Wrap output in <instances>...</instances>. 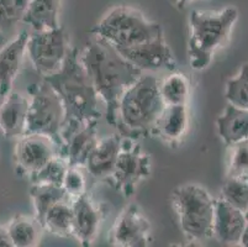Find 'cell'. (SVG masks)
Returning a JSON list of instances; mask_svg holds the SVG:
<instances>
[{"mask_svg": "<svg viewBox=\"0 0 248 247\" xmlns=\"http://www.w3.org/2000/svg\"><path fill=\"white\" fill-rule=\"evenodd\" d=\"M79 61L105 105L107 122L116 128L120 98L142 76V71L125 60L107 41L95 36L79 51Z\"/></svg>", "mask_w": 248, "mask_h": 247, "instance_id": "cell-1", "label": "cell"}, {"mask_svg": "<svg viewBox=\"0 0 248 247\" xmlns=\"http://www.w3.org/2000/svg\"><path fill=\"white\" fill-rule=\"evenodd\" d=\"M60 97L64 108L62 129L78 128L101 117L99 95L79 61V49L69 47L62 67L42 77Z\"/></svg>", "mask_w": 248, "mask_h": 247, "instance_id": "cell-2", "label": "cell"}, {"mask_svg": "<svg viewBox=\"0 0 248 247\" xmlns=\"http://www.w3.org/2000/svg\"><path fill=\"white\" fill-rule=\"evenodd\" d=\"M164 106L158 79L141 76L126 89L119 101L116 125L119 133L132 139L152 136Z\"/></svg>", "mask_w": 248, "mask_h": 247, "instance_id": "cell-3", "label": "cell"}, {"mask_svg": "<svg viewBox=\"0 0 248 247\" xmlns=\"http://www.w3.org/2000/svg\"><path fill=\"white\" fill-rule=\"evenodd\" d=\"M237 19V9L232 6L221 11H191L188 57L194 71L205 69L213 61L215 52L226 46Z\"/></svg>", "mask_w": 248, "mask_h": 247, "instance_id": "cell-4", "label": "cell"}, {"mask_svg": "<svg viewBox=\"0 0 248 247\" xmlns=\"http://www.w3.org/2000/svg\"><path fill=\"white\" fill-rule=\"evenodd\" d=\"M162 33L163 29L158 22L150 21L141 11L128 5L110 9L90 30L92 35L116 49L142 44Z\"/></svg>", "mask_w": 248, "mask_h": 247, "instance_id": "cell-5", "label": "cell"}, {"mask_svg": "<svg viewBox=\"0 0 248 247\" xmlns=\"http://www.w3.org/2000/svg\"><path fill=\"white\" fill-rule=\"evenodd\" d=\"M173 209L178 216L180 230L193 241H205L214 237L215 199L205 188L184 184L170 194Z\"/></svg>", "mask_w": 248, "mask_h": 247, "instance_id": "cell-6", "label": "cell"}, {"mask_svg": "<svg viewBox=\"0 0 248 247\" xmlns=\"http://www.w3.org/2000/svg\"><path fill=\"white\" fill-rule=\"evenodd\" d=\"M29 110L24 135L42 133L51 137L62 152L63 141L61 137L64 108L57 93L49 84L42 81L41 84H33L29 88Z\"/></svg>", "mask_w": 248, "mask_h": 247, "instance_id": "cell-7", "label": "cell"}, {"mask_svg": "<svg viewBox=\"0 0 248 247\" xmlns=\"http://www.w3.org/2000/svg\"><path fill=\"white\" fill-rule=\"evenodd\" d=\"M152 172V158L132 137H124L117 156L114 172L108 178L112 188L126 198L136 193L142 181L147 180Z\"/></svg>", "mask_w": 248, "mask_h": 247, "instance_id": "cell-8", "label": "cell"}, {"mask_svg": "<svg viewBox=\"0 0 248 247\" xmlns=\"http://www.w3.org/2000/svg\"><path fill=\"white\" fill-rule=\"evenodd\" d=\"M68 49V38L62 26L52 30L33 31L26 45L29 57L41 77L57 72L66 60Z\"/></svg>", "mask_w": 248, "mask_h": 247, "instance_id": "cell-9", "label": "cell"}, {"mask_svg": "<svg viewBox=\"0 0 248 247\" xmlns=\"http://www.w3.org/2000/svg\"><path fill=\"white\" fill-rule=\"evenodd\" d=\"M117 52L142 72L178 71L177 61L164 38V33L142 44L126 49H119Z\"/></svg>", "mask_w": 248, "mask_h": 247, "instance_id": "cell-10", "label": "cell"}, {"mask_svg": "<svg viewBox=\"0 0 248 247\" xmlns=\"http://www.w3.org/2000/svg\"><path fill=\"white\" fill-rule=\"evenodd\" d=\"M152 228L141 208L130 204L117 216L110 241L114 246L146 247L151 242Z\"/></svg>", "mask_w": 248, "mask_h": 247, "instance_id": "cell-11", "label": "cell"}, {"mask_svg": "<svg viewBox=\"0 0 248 247\" xmlns=\"http://www.w3.org/2000/svg\"><path fill=\"white\" fill-rule=\"evenodd\" d=\"M55 156H60V151L51 137L42 133L22 135L15 147L17 174L30 177Z\"/></svg>", "mask_w": 248, "mask_h": 247, "instance_id": "cell-12", "label": "cell"}, {"mask_svg": "<svg viewBox=\"0 0 248 247\" xmlns=\"http://www.w3.org/2000/svg\"><path fill=\"white\" fill-rule=\"evenodd\" d=\"M98 121L93 120L78 128L62 129L63 147L61 156L66 158L69 167L85 168L88 157L98 144Z\"/></svg>", "mask_w": 248, "mask_h": 247, "instance_id": "cell-13", "label": "cell"}, {"mask_svg": "<svg viewBox=\"0 0 248 247\" xmlns=\"http://www.w3.org/2000/svg\"><path fill=\"white\" fill-rule=\"evenodd\" d=\"M73 210V237L84 247L93 245L101 224L100 208L85 192L72 200Z\"/></svg>", "mask_w": 248, "mask_h": 247, "instance_id": "cell-14", "label": "cell"}, {"mask_svg": "<svg viewBox=\"0 0 248 247\" xmlns=\"http://www.w3.org/2000/svg\"><path fill=\"white\" fill-rule=\"evenodd\" d=\"M29 36L28 30H22L0 49V97L3 98L13 89L26 52Z\"/></svg>", "mask_w": 248, "mask_h": 247, "instance_id": "cell-15", "label": "cell"}, {"mask_svg": "<svg viewBox=\"0 0 248 247\" xmlns=\"http://www.w3.org/2000/svg\"><path fill=\"white\" fill-rule=\"evenodd\" d=\"M246 225L245 213L232 207L222 198L215 199L214 236L218 241L227 245L238 244Z\"/></svg>", "mask_w": 248, "mask_h": 247, "instance_id": "cell-16", "label": "cell"}, {"mask_svg": "<svg viewBox=\"0 0 248 247\" xmlns=\"http://www.w3.org/2000/svg\"><path fill=\"white\" fill-rule=\"evenodd\" d=\"M29 98L11 90L0 105V131L6 139H19L25 133Z\"/></svg>", "mask_w": 248, "mask_h": 247, "instance_id": "cell-17", "label": "cell"}, {"mask_svg": "<svg viewBox=\"0 0 248 247\" xmlns=\"http://www.w3.org/2000/svg\"><path fill=\"white\" fill-rule=\"evenodd\" d=\"M189 128L188 105H166L155 122L153 135L169 146H178Z\"/></svg>", "mask_w": 248, "mask_h": 247, "instance_id": "cell-18", "label": "cell"}, {"mask_svg": "<svg viewBox=\"0 0 248 247\" xmlns=\"http://www.w3.org/2000/svg\"><path fill=\"white\" fill-rule=\"evenodd\" d=\"M123 136L120 133L99 140L88 157L85 168L96 180H108L112 174L120 152Z\"/></svg>", "mask_w": 248, "mask_h": 247, "instance_id": "cell-19", "label": "cell"}, {"mask_svg": "<svg viewBox=\"0 0 248 247\" xmlns=\"http://www.w3.org/2000/svg\"><path fill=\"white\" fill-rule=\"evenodd\" d=\"M62 0H30L25 9L21 22L33 31L52 30L60 27Z\"/></svg>", "mask_w": 248, "mask_h": 247, "instance_id": "cell-20", "label": "cell"}, {"mask_svg": "<svg viewBox=\"0 0 248 247\" xmlns=\"http://www.w3.org/2000/svg\"><path fill=\"white\" fill-rule=\"evenodd\" d=\"M217 132L227 147L248 140V109L229 104L216 120Z\"/></svg>", "mask_w": 248, "mask_h": 247, "instance_id": "cell-21", "label": "cell"}, {"mask_svg": "<svg viewBox=\"0 0 248 247\" xmlns=\"http://www.w3.org/2000/svg\"><path fill=\"white\" fill-rule=\"evenodd\" d=\"M8 232L13 246L33 247L41 241L44 228L36 217L16 215L8 224Z\"/></svg>", "mask_w": 248, "mask_h": 247, "instance_id": "cell-22", "label": "cell"}, {"mask_svg": "<svg viewBox=\"0 0 248 247\" xmlns=\"http://www.w3.org/2000/svg\"><path fill=\"white\" fill-rule=\"evenodd\" d=\"M30 196L35 207V217L41 224L42 228L45 216L49 208L60 201L72 200L64 188L53 184H31Z\"/></svg>", "mask_w": 248, "mask_h": 247, "instance_id": "cell-23", "label": "cell"}, {"mask_svg": "<svg viewBox=\"0 0 248 247\" xmlns=\"http://www.w3.org/2000/svg\"><path fill=\"white\" fill-rule=\"evenodd\" d=\"M44 230L58 237L73 236V210L72 200L56 203L46 213L44 220Z\"/></svg>", "mask_w": 248, "mask_h": 247, "instance_id": "cell-24", "label": "cell"}, {"mask_svg": "<svg viewBox=\"0 0 248 247\" xmlns=\"http://www.w3.org/2000/svg\"><path fill=\"white\" fill-rule=\"evenodd\" d=\"M159 92L166 105H188L190 98V81L182 72H170L159 82Z\"/></svg>", "mask_w": 248, "mask_h": 247, "instance_id": "cell-25", "label": "cell"}, {"mask_svg": "<svg viewBox=\"0 0 248 247\" xmlns=\"http://www.w3.org/2000/svg\"><path fill=\"white\" fill-rule=\"evenodd\" d=\"M69 165L62 156H55L29 177L31 184H53L62 187Z\"/></svg>", "mask_w": 248, "mask_h": 247, "instance_id": "cell-26", "label": "cell"}, {"mask_svg": "<svg viewBox=\"0 0 248 247\" xmlns=\"http://www.w3.org/2000/svg\"><path fill=\"white\" fill-rule=\"evenodd\" d=\"M225 98L232 105L248 109V63H243L240 73L227 81Z\"/></svg>", "mask_w": 248, "mask_h": 247, "instance_id": "cell-27", "label": "cell"}, {"mask_svg": "<svg viewBox=\"0 0 248 247\" xmlns=\"http://www.w3.org/2000/svg\"><path fill=\"white\" fill-rule=\"evenodd\" d=\"M221 198L245 213L248 208V182L245 178L227 177L221 188Z\"/></svg>", "mask_w": 248, "mask_h": 247, "instance_id": "cell-28", "label": "cell"}, {"mask_svg": "<svg viewBox=\"0 0 248 247\" xmlns=\"http://www.w3.org/2000/svg\"><path fill=\"white\" fill-rule=\"evenodd\" d=\"M30 0H0V33H10L19 22Z\"/></svg>", "mask_w": 248, "mask_h": 247, "instance_id": "cell-29", "label": "cell"}, {"mask_svg": "<svg viewBox=\"0 0 248 247\" xmlns=\"http://www.w3.org/2000/svg\"><path fill=\"white\" fill-rule=\"evenodd\" d=\"M230 158L227 177L246 178L248 176V140L229 146Z\"/></svg>", "mask_w": 248, "mask_h": 247, "instance_id": "cell-30", "label": "cell"}, {"mask_svg": "<svg viewBox=\"0 0 248 247\" xmlns=\"http://www.w3.org/2000/svg\"><path fill=\"white\" fill-rule=\"evenodd\" d=\"M62 187L66 189L72 200L85 193V178L82 172H80V168L68 167L64 180H63Z\"/></svg>", "mask_w": 248, "mask_h": 247, "instance_id": "cell-31", "label": "cell"}, {"mask_svg": "<svg viewBox=\"0 0 248 247\" xmlns=\"http://www.w3.org/2000/svg\"><path fill=\"white\" fill-rule=\"evenodd\" d=\"M0 247H13L10 236H9L8 228L0 225Z\"/></svg>", "mask_w": 248, "mask_h": 247, "instance_id": "cell-32", "label": "cell"}, {"mask_svg": "<svg viewBox=\"0 0 248 247\" xmlns=\"http://www.w3.org/2000/svg\"><path fill=\"white\" fill-rule=\"evenodd\" d=\"M238 244H240L241 246L248 247V223H247V225H246L245 230H243L242 236H241L240 242H238Z\"/></svg>", "mask_w": 248, "mask_h": 247, "instance_id": "cell-33", "label": "cell"}, {"mask_svg": "<svg viewBox=\"0 0 248 247\" xmlns=\"http://www.w3.org/2000/svg\"><path fill=\"white\" fill-rule=\"evenodd\" d=\"M195 0H172V3L177 6L178 9H184L188 4L193 3Z\"/></svg>", "mask_w": 248, "mask_h": 247, "instance_id": "cell-34", "label": "cell"}, {"mask_svg": "<svg viewBox=\"0 0 248 247\" xmlns=\"http://www.w3.org/2000/svg\"><path fill=\"white\" fill-rule=\"evenodd\" d=\"M245 216H246V220H247V223H248V208H247V210L245 212Z\"/></svg>", "mask_w": 248, "mask_h": 247, "instance_id": "cell-35", "label": "cell"}, {"mask_svg": "<svg viewBox=\"0 0 248 247\" xmlns=\"http://www.w3.org/2000/svg\"><path fill=\"white\" fill-rule=\"evenodd\" d=\"M245 180H246V181H247V182H248V176H247V177H246V178H245Z\"/></svg>", "mask_w": 248, "mask_h": 247, "instance_id": "cell-36", "label": "cell"}]
</instances>
